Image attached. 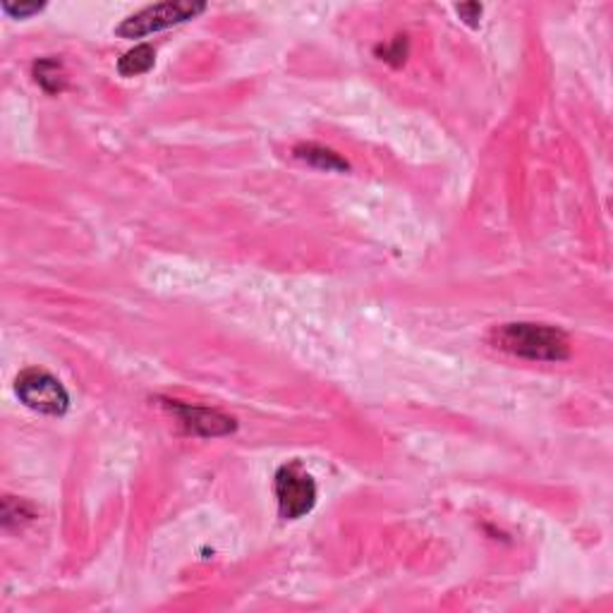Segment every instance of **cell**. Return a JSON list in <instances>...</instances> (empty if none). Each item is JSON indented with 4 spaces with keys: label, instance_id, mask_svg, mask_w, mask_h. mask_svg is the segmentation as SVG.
<instances>
[{
    "label": "cell",
    "instance_id": "obj_7",
    "mask_svg": "<svg viewBox=\"0 0 613 613\" xmlns=\"http://www.w3.org/2000/svg\"><path fill=\"white\" fill-rule=\"evenodd\" d=\"M153 63H156V53H153L152 46L140 44L134 46V48H130V51L118 60V72H121L122 77L144 75V72L152 70Z\"/></svg>",
    "mask_w": 613,
    "mask_h": 613
},
{
    "label": "cell",
    "instance_id": "obj_8",
    "mask_svg": "<svg viewBox=\"0 0 613 613\" xmlns=\"http://www.w3.org/2000/svg\"><path fill=\"white\" fill-rule=\"evenodd\" d=\"M34 79L44 91L48 94H60L68 84V77L63 72V65L58 63L56 58H44L34 63Z\"/></svg>",
    "mask_w": 613,
    "mask_h": 613
},
{
    "label": "cell",
    "instance_id": "obj_6",
    "mask_svg": "<svg viewBox=\"0 0 613 613\" xmlns=\"http://www.w3.org/2000/svg\"><path fill=\"white\" fill-rule=\"evenodd\" d=\"M292 156L304 161V164L314 165L319 171H335V173H345L350 171V164L345 158H341L333 149H326L322 144H298L292 149Z\"/></svg>",
    "mask_w": 613,
    "mask_h": 613
},
{
    "label": "cell",
    "instance_id": "obj_3",
    "mask_svg": "<svg viewBox=\"0 0 613 613\" xmlns=\"http://www.w3.org/2000/svg\"><path fill=\"white\" fill-rule=\"evenodd\" d=\"M15 393L19 403L48 417H63L70 407V396L65 386L46 369H25L15 379Z\"/></svg>",
    "mask_w": 613,
    "mask_h": 613
},
{
    "label": "cell",
    "instance_id": "obj_10",
    "mask_svg": "<svg viewBox=\"0 0 613 613\" xmlns=\"http://www.w3.org/2000/svg\"><path fill=\"white\" fill-rule=\"evenodd\" d=\"M41 7H44L41 3H19V5H10V3H3V13H7L10 17H15V19H25V17H32V15H37Z\"/></svg>",
    "mask_w": 613,
    "mask_h": 613
},
{
    "label": "cell",
    "instance_id": "obj_5",
    "mask_svg": "<svg viewBox=\"0 0 613 613\" xmlns=\"http://www.w3.org/2000/svg\"><path fill=\"white\" fill-rule=\"evenodd\" d=\"M165 407L195 437H226V434L235 431V419L226 417L221 412L206 410V407H192V405L177 403V400H165Z\"/></svg>",
    "mask_w": 613,
    "mask_h": 613
},
{
    "label": "cell",
    "instance_id": "obj_9",
    "mask_svg": "<svg viewBox=\"0 0 613 613\" xmlns=\"http://www.w3.org/2000/svg\"><path fill=\"white\" fill-rule=\"evenodd\" d=\"M376 53L381 56V60L398 68V65L405 63V58H407V37H396L393 46H379Z\"/></svg>",
    "mask_w": 613,
    "mask_h": 613
},
{
    "label": "cell",
    "instance_id": "obj_2",
    "mask_svg": "<svg viewBox=\"0 0 613 613\" xmlns=\"http://www.w3.org/2000/svg\"><path fill=\"white\" fill-rule=\"evenodd\" d=\"M206 10V3L199 0H168V3H158V5H149L140 13H134L132 17H127L115 34L122 38H142L149 34H156L168 26L185 25L195 19L196 15H202Z\"/></svg>",
    "mask_w": 613,
    "mask_h": 613
},
{
    "label": "cell",
    "instance_id": "obj_4",
    "mask_svg": "<svg viewBox=\"0 0 613 613\" xmlns=\"http://www.w3.org/2000/svg\"><path fill=\"white\" fill-rule=\"evenodd\" d=\"M276 499L279 513L285 520H300L314 508L316 481L300 462H288L276 472Z\"/></svg>",
    "mask_w": 613,
    "mask_h": 613
},
{
    "label": "cell",
    "instance_id": "obj_11",
    "mask_svg": "<svg viewBox=\"0 0 613 613\" xmlns=\"http://www.w3.org/2000/svg\"><path fill=\"white\" fill-rule=\"evenodd\" d=\"M456 13L460 15L462 22H465L468 26H480V17H481L480 3H465V5H458Z\"/></svg>",
    "mask_w": 613,
    "mask_h": 613
},
{
    "label": "cell",
    "instance_id": "obj_1",
    "mask_svg": "<svg viewBox=\"0 0 613 613\" xmlns=\"http://www.w3.org/2000/svg\"><path fill=\"white\" fill-rule=\"evenodd\" d=\"M489 343L501 353L532 362H563L570 357L568 335L546 323H501L491 329Z\"/></svg>",
    "mask_w": 613,
    "mask_h": 613
}]
</instances>
